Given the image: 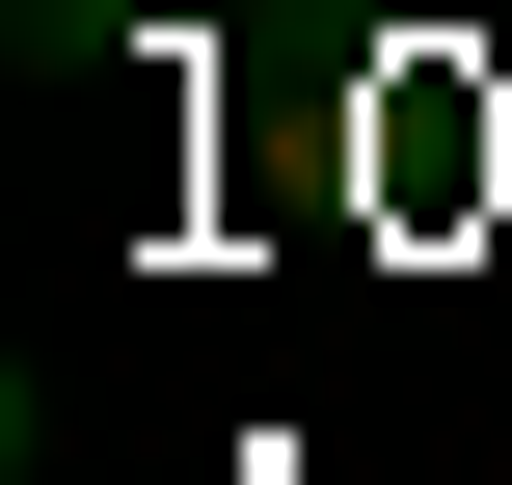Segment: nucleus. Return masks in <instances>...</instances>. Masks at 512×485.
<instances>
[{
    "instance_id": "nucleus-1",
    "label": "nucleus",
    "mask_w": 512,
    "mask_h": 485,
    "mask_svg": "<svg viewBox=\"0 0 512 485\" xmlns=\"http://www.w3.org/2000/svg\"><path fill=\"white\" fill-rule=\"evenodd\" d=\"M0 54H27V81H81V54H135V0H0Z\"/></svg>"
}]
</instances>
